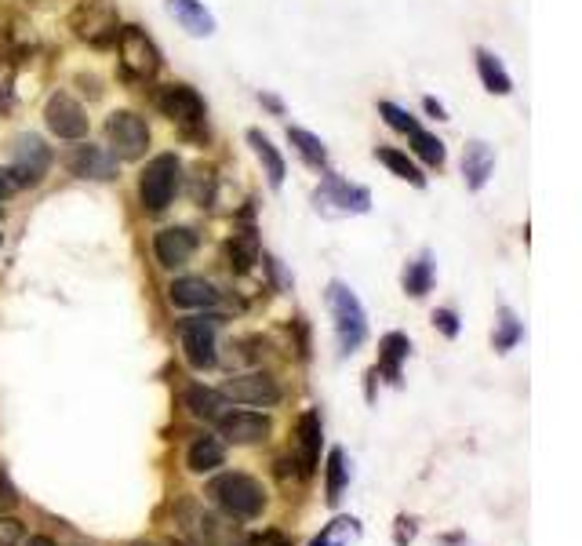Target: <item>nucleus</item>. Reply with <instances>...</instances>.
I'll use <instances>...</instances> for the list:
<instances>
[{
  "label": "nucleus",
  "instance_id": "473e14b6",
  "mask_svg": "<svg viewBox=\"0 0 582 546\" xmlns=\"http://www.w3.org/2000/svg\"><path fill=\"white\" fill-rule=\"evenodd\" d=\"M346 485H350V466H346V452H342V448H332V452H328V503L339 506Z\"/></svg>",
  "mask_w": 582,
  "mask_h": 546
},
{
  "label": "nucleus",
  "instance_id": "6e6552de",
  "mask_svg": "<svg viewBox=\"0 0 582 546\" xmlns=\"http://www.w3.org/2000/svg\"><path fill=\"white\" fill-rule=\"evenodd\" d=\"M106 150L117 157V161H139L150 150V124L142 121L139 113L131 110H113L106 117Z\"/></svg>",
  "mask_w": 582,
  "mask_h": 546
},
{
  "label": "nucleus",
  "instance_id": "ea45409f",
  "mask_svg": "<svg viewBox=\"0 0 582 546\" xmlns=\"http://www.w3.org/2000/svg\"><path fill=\"white\" fill-rule=\"evenodd\" d=\"M11 506H19V492H15V485L8 481V474L0 470V514H8Z\"/></svg>",
  "mask_w": 582,
  "mask_h": 546
},
{
  "label": "nucleus",
  "instance_id": "412c9836",
  "mask_svg": "<svg viewBox=\"0 0 582 546\" xmlns=\"http://www.w3.org/2000/svg\"><path fill=\"white\" fill-rule=\"evenodd\" d=\"M164 8L182 30L193 33V37H211L215 33V15L204 8L201 0H164Z\"/></svg>",
  "mask_w": 582,
  "mask_h": 546
},
{
  "label": "nucleus",
  "instance_id": "4be33fe9",
  "mask_svg": "<svg viewBox=\"0 0 582 546\" xmlns=\"http://www.w3.org/2000/svg\"><path fill=\"white\" fill-rule=\"evenodd\" d=\"M473 59H477V77H481L488 95H499V99L502 95H513V77L506 73V66H502V59L495 51L477 48L473 51Z\"/></svg>",
  "mask_w": 582,
  "mask_h": 546
},
{
  "label": "nucleus",
  "instance_id": "6ab92c4d",
  "mask_svg": "<svg viewBox=\"0 0 582 546\" xmlns=\"http://www.w3.org/2000/svg\"><path fill=\"white\" fill-rule=\"evenodd\" d=\"M412 354V339L404 332H386L379 343V364H375V372L379 379H386L390 386H401L404 379V361Z\"/></svg>",
  "mask_w": 582,
  "mask_h": 546
},
{
  "label": "nucleus",
  "instance_id": "7c9ffc66",
  "mask_svg": "<svg viewBox=\"0 0 582 546\" xmlns=\"http://www.w3.org/2000/svg\"><path fill=\"white\" fill-rule=\"evenodd\" d=\"M408 142H412V153L419 157L426 168H444V161H448V150H444V142L437 139L433 132H426V128H419V132L408 135Z\"/></svg>",
  "mask_w": 582,
  "mask_h": 546
},
{
  "label": "nucleus",
  "instance_id": "2eb2a0df",
  "mask_svg": "<svg viewBox=\"0 0 582 546\" xmlns=\"http://www.w3.org/2000/svg\"><path fill=\"white\" fill-rule=\"evenodd\" d=\"M197 244L201 241H197V233L190 226H164V230L153 233V259L164 270H182L193 259Z\"/></svg>",
  "mask_w": 582,
  "mask_h": 546
},
{
  "label": "nucleus",
  "instance_id": "2f4dec72",
  "mask_svg": "<svg viewBox=\"0 0 582 546\" xmlns=\"http://www.w3.org/2000/svg\"><path fill=\"white\" fill-rule=\"evenodd\" d=\"M215 190H219L215 168H211V164H197L190 175V197L201 204V208H211V204H215Z\"/></svg>",
  "mask_w": 582,
  "mask_h": 546
},
{
  "label": "nucleus",
  "instance_id": "9d476101",
  "mask_svg": "<svg viewBox=\"0 0 582 546\" xmlns=\"http://www.w3.org/2000/svg\"><path fill=\"white\" fill-rule=\"evenodd\" d=\"M222 317H211V314H193L179 324V339H182V350H186V361L197 368V372H208L219 364V346H215V328H219Z\"/></svg>",
  "mask_w": 582,
  "mask_h": 546
},
{
  "label": "nucleus",
  "instance_id": "a18cd8bd",
  "mask_svg": "<svg viewBox=\"0 0 582 546\" xmlns=\"http://www.w3.org/2000/svg\"><path fill=\"white\" fill-rule=\"evenodd\" d=\"M412 536H415V521L412 517H401V521H397V543L408 546L412 543Z\"/></svg>",
  "mask_w": 582,
  "mask_h": 546
},
{
  "label": "nucleus",
  "instance_id": "49530a36",
  "mask_svg": "<svg viewBox=\"0 0 582 546\" xmlns=\"http://www.w3.org/2000/svg\"><path fill=\"white\" fill-rule=\"evenodd\" d=\"M11 193H15V182H11L8 168H0V201H8Z\"/></svg>",
  "mask_w": 582,
  "mask_h": 546
},
{
  "label": "nucleus",
  "instance_id": "9b49d317",
  "mask_svg": "<svg viewBox=\"0 0 582 546\" xmlns=\"http://www.w3.org/2000/svg\"><path fill=\"white\" fill-rule=\"evenodd\" d=\"M44 124H48V132L62 142H84L88 135L91 121L84 106L73 99L70 91H55L48 102H44Z\"/></svg>",
  "mask_w": 582,
  "mask_h": 546
},
{
  "label": "nucleus",
  "instance_id": "72a5a7b5",
  "mask_svg": "<svg viewBox=\"0 0 582 546\" xmlns=\"http://www.w3.org/2000/svg\"><path fill=\"white\" fill-rule=\"evenodd\" d=\"M379 113H382V121L390 124L393 132H401V135H412V132H419V128H422L412 113L404 110V106H397V102H390V99L379 102Z\"/></svg>",
  "mask_w": 582,
  "mask_h": 546
},
{
  "label": "nucleus",
  "instance_id": "39448f33",
  "mask_svg": "<svg viewBox=\"0 0 582 546\" xmlns=\"http://www.w3.org/2000/svg\"><path fill=\"white\" fill-rule=\"evenodd\" d=\"M70 26L88 48H99V51L117 44V33H121L113 0H81L70 15Z\"/></svg>",
  "mask_w": 582,
  "mask_h": 546
},
{
  "label": "nucleus",
  "instance_id": "a19ab883",
  "mask_svg": "<svg viewBox=\"0 0 582 546\" xmlns=\"http://www.w3.org/2000/svg\"><path fill=\"white\" fill-rule=\"evenodd\" d=\"M291 332H295V343H299V357H310V332H306V321H302V317L291 321Z\"/></svg>",
  "mask_w": 582,
  "mask_h": 546
},
{
  "label": "nucleus",
  "instance_id": "5701e85b",
  "mask_svg": "<svg viewBox=\"0 0 582 546\" xmlns=\"http://www.w3.org/2000/svg\"><path fill=\"white\" fill-rule=\"evenodd\" d=\"M248 146L255 150V157H259L262 172H266V182H270V190H281L284 186V157H281V150L270 142V135L259 132V128H248Z\"/></svg>",
  "mask_w": 582,
  "mask_h": 546
},
{
  "label": "nucleus",
  "instance_id": "a878e982",
  "mask_svg": "<svg viewBox=\"0 0 582 546\" xmlns=\"http://www.w3.org/2000/svg\"><path fill=\"white\" fill-rule=\"evenodd\" d=\"M433 281H437V263H433V255L430 252H422L415 255L412 263L404 266V292L412 295V299H422V295H430L433 292Z\"/></svg>",
  "mask_w": 582,
  "mask_h": 546
},
{
  "label": "nucleus",
  "instance_id": "f8f14e48",
  "mask_svg": "<svg viewBox=\"0 0 582 546\" xmlns=\"http://www.w3.org/2000/svg\"><path fill=\"white\" fill-rule=\"evenodd\" d=\"M219 394L226 397V401H237V405L270 408V405H281L284 390L270 372H244V375L226 379Z\"/></svg>",
  "mask_w": 582,
  "mask_h": 546
},
{
  "label": "nucleus",
  "instance_id": "ddd939ff",
  "mask_svg": "<svg viewBox=\"0 0 582 546\" xmlns=\"http://www.w3.org/2000/svg\"><path fill=\"white\" fill-rule=\"evenodd\" d=\"M321 448H324V426H321V415L313 412H302L299 423H295V463H299V474L302 481H310L317 474V466H321Z\"/></svg>",
  "mask_w": 582,
  "mask_h": 546
},
{
  "label": "nucleus",
  "instance_id": "c03bdc74",
  "mask_svg": "<svg viewBox=\"0 0 582 546\" xmlns=\"http://www.w3.org/2000/svg\"><path fill=\"white\" fill-rule=\"evenodd\" d=\"M259 102H262V106H266L270 113H277V117H284V113H288V106H284V102L277 99V95H270V91H259Z\"/></svg>",
  "mask_w": 582,
  "mask_h": 546
},
{
  "label": "nucleus",
  "instance_id": "f257e3e1",
  "mask_svg": "<svg viewBox=\"0 0 582 546\" xmlns=\"http://www.w3.org/2000/svg\"><path fill=\"white\" fill-rule=\"evenodd\" d=\"M208 496L211 503L219 506L222 514L237 517V521H251V517H262L266 510V488L262 481H255L251 474H219L208 481Z\"/></svg>",
  "mask_w": 582,
  "mask_h": 546
},
{
  "label": "nucleus",
  "instance_id": "1a4fd4ad",
  "mask_svg": "<svg viewBox=\"0 0 582 546\" xmlns=\"http://www.w3.org/2000/svg\"><path fill=\"white\" fill-rule=\"evenodd\" d=\"M117 51H121V66L135 81H157L161 73V51L153 37L142 26H121L117 33Z\"/></svg>",
  "mask_w": 582,
  "mask_h": 546
},
{
  "label": "nucleus",
  "instance_id": "bb28decb",
  "mask_svg": "<svg viewBox=\"0 0 582 546\" xmlns=\"http://www.w3.org/2000/svg\"><path fill=\"white\" fill-rule=\"evenodd\" d=\"M182 405H186V412L190 415H197V419H219L222 408H226V397L204 383H193V386H186Z\"/></svg>",
  "mask_w": 582,
  "mask_h": 546
},
{
  "label": "nucleus",
  "instance_id": "423d86ee",
  "mask_svg": "<svg viewBox=\"0 0 582 546\" xmlns=\"http://www.w3.org/2000/svg\"><path fill=\"white\" fill-rule=\"evenodd\" d=\"M51 168V146L33 132H22L19 139L11 142V161L8 175L15 182V190H33L37 182L48 175Z\"/></svg>",
  "mask_w": 582,
  "mask_h": 546
},
{
  "label": "nucleus",
  "instance_id": "e433bc0d",
  "mask_svg": "<svg viewBox=\"0 0 582 546\" xmlns=\"http://www.w3.org/2000/svg\"><path fill=\"white\" fill-rule=\"evenodd\" d=\"M273 477H277V481H302L295 455H277V459H273Z\"/></svg>",
  "mask_w": 582,
  "mask_h": 546
},
{
  "label": "nucleus",
  "instance_id": "a211bd4d",
  "mask_svg": "<svg viewBox=\"0 0 582 546\" xmlns=\"http://www.w3.org/2000/svg\"><path fill=\"white\" fill-rule=\"evenodd\" d=\"M495 172V150L484 139H470L462 150V182L470 193H481Z\"/></svg>",
  "mask_w": 582,
  "mask_h": 546
},
{
  "label": "nucleus",
  "instance_id": "393cba45",
  "mask_svg": "<svg viewBox=\"0 0 582 546\" xmlns=\"http://www.w3.org/2000/svg\"><path fill=\"white\" fill-rule=\"evenodd\" d=\"M375 161L382 164V168H390L397 179H404L408 186H415V190H422L426 186V175H422V168L415 164V157H408L404 150H397V146H375Z\"/></svg>",
  "mask_w": 582,
  "mask_h": 546
},
{
  "label": "nucleus",
  "instance_id": "79ce46f5",
  "mask_svg": "<svg viewBox=\"0 0 582 546\" xmlns=\"http://www.w3.org/2000/svg\"><path fill=\"white\" fill-rule=\"evenodd\" d=\"M266 263H270L273 281L281 284V292H288V288H291V273H288V270H284V266H281V259H266Z\"/></svg>",
  "mask_w": 582,
  "mask_h": 546
},
{
  "label": "nucleus",
  "instance_id": "f03ea898",
  "mask_svg": "<svg viewBox=\"0 0 582 546\" xmlns=\"http://www.w3.org/2000/svg\"><path fill=\"white\" fill-rule=\"evenodd\" d=\"M179 186H182V164L175 153H161V157H153L139 175V204L142 212L150 215H161L171 208V201L179 197Z\"/></svg>",
  "mask_w": 582,
  "mask_h": 546
},
{
  "label": "nucleus",
  "instance_id": "58836bf2",
  "mask_svg": "<svg viewBox=\"0 0 582 546\" xmlns=\"http://www.w3.org/2000/svg\"><path fill=\"white\" fill-rule=\"evenodd\" d=\"M244 546H291L288 536H281L277 528H270V532H259V536H248L244 539Z\"/></svg>",
  "mask_w": 582,
  "mask_h": 546
},
{
  "label": "nucleus",
  "instance_id": "0eeeda50",
  "mask_svg": "<svg viewBox=\"0 0 582 546\" xmlns=\"http://www.w3.org/2000/svg\"><path fill=\"white\" fill-rule=\"evenodd\" d=\"M157 110H161L168 121L179 124L186 139H193V132H201L204 117H208V106H204L201 91L190 88V84H179V81L164 84V88L157 91Z\"/></svg>",
  "mask_w": 582,
  "mask_h": 546
},
{
  "label": "nucleus",
  "instance_id": "3c124183",
  "mask_svg": "<svg viewBox=\"0 0 582 546\" xmlns=\"http://www.w3.org/2000/svg\"><path fill=\"white\" fill-rule=\"evenodd\" d=\"M0 244H4V237H0Z\"/></svg>",
  "mask_w": 582,
  "mask_h": 546
},
{
  "label": "nucleus",
  "instance_id": "7ed1b4c3",
  "mask_svg": "<svg viewBox=\"0 0 582 546\" xmlns=\"http://www.w3.org/2000/svg\"><path fill=\"white\" fill-rule=\"evenodd\" d=\"M328 306L335 317V335H339V354L350 357L357 354L368 339V314H364L361 299L350 292V284L332 281L328 284Z\"/></svg>",
  "mask_w": 582,
  "mask_h": 546
},
{
  "label": "nucleus",
  "instance_id": "b1692460",
  "mask_svg": "<svg viewBox=\"0 0 582 546\" xmlns=\"http://www.w3.org/2000/svg\"><path fill=\"white\" fill-rule=\"evenodd\" d=\"M226 463V448H222L219 437L211 434H197L186 448V466H190L193 474H211V470H219Z\"/></svg>",
  "mask_w": 582,
  "mask_h": 546
},
{
  "label": "nucleus",
  "instance_id": "dca6fc26",
  "mask_svg": "<svg viewBox=\"0 0 582 546\" xmlns=\"http://www.w3.org/2000/svg\"><path fill=\"white\" fill-rule=\"evenodd\" d=\"M215 423H219V434L233 445H262L273 434L270 415L262 412H222Z\"/></svg>",
  "mask_w": 582,
  "mask_h": 546
},
{
  "label": "nucleus",
  "instance_id": "f3484780",
  "mask_svg": "<svg viewBox=\"0 0 582 546\" xmlns=\"http://www.w3.org/2000/svg\"><path fill=\"white\" fill-rule=\"evenodd\" d=\"M168 299L171 306H179V310H211V306L222 303L219 288L211 281H204V277H179V281H171L168 288Z\"/></svg>",
  "mask_w": 582,
  "mask_h": 546
},
{
  "label": "nucleus",
  "instance_id": "f704fd0d",
  "mask_svg": "<svg viewBox=\"0 0 582 546\" xmlns=\"http://www.w3.org/2000/svg\"><path fill=\"white\" fill-rule=\"evenodd\" d=\"M26 539H30V532L19 517L0 514V546H26Z\"/></svg>",
  "mask_w": 582,
  "mask_h": 546
},
{
  "label": "nucleus",
  "instance_id": "4c0bfd02",
  "mask_svg": "<svg viewBox=\"0 0 582 546\" xmlns=\"http://www.w3.org/2000/svg\"><path fill=\"white\" fill-rule=\"evenodd\" d=\"M8 113H11V66L0 55V117H8Z\"/></svg>",
  "mask_w": 582,
  "mask_h": 546
},
{
  "label": "nucleus",
  "instance_id": "37998d69",
  "mask_svg": "<svg viewBox=\"0 0 582 546\" xmlns=\"http://www.w3.org/2000/svg\"><path fill=\"white\" fill-rule=\"evenodd\" d=\"M422 110L430 113L433 121H448V110H444V102H437L433 95H426V99H422Z\"/></svg>",
  "mask_w": 582,
  "mask_h": 546
},
{
  "label": "nucleus",
  "instance_id": "20e7f679",
  "mask_svg": "<svg viewBox=\"0 0 582 546\" xmlns=\"http://www.w3.org/2000/svg\"><path fill=\"white\" fill-rule=\"evenodd\" d=\"M313 208L324 215V219H346V215H364L372 212V190L368 186H357L346 175L328 172L321 179V186L313 190Z\"/></svg>",
  "mask_w": 582,
  "mask_h": 546
},
{
  "label": "nucleus",
  "instance_id": "c85d7f7f",
  "mask_svg": "<svg viewBox=\"0 0 582 546\" xmlns=\"http://www.w3.org/2000/svg\"><path fill=\"white\" fill-rule=\"evenodd\" d=\"M524 339V321L513 314L510 306H502L499 310V321H495V335H492V346L499 354H510L517 350V343Z\"/></svg>",
  "mask_w": 582,
  "mask_h": 546
},
{
  "label": "nucleus",
  "instance_id": "aec40b11",
  "mask_svg": "<svg viewBox=\"0 0 582 546\" xmlns=\"http://www.w3.org/2000/svg\"><path fill=\"white\" fill-rule=\"evenodd\" d=\"M222 252H226V263H230L233 273H251L262 255L259 230H255V226H237V230L226 237Z\"/></svg>",
  "mask_w": 582,
  "mask_h": 546
},
{
  "label": "nucleus",
  "instance_id": "c9c22d12",
  "mask_svg": "<svg viewBox=\"0 0 582 546\" xmlns=\"http://www.w3.org/2000/svg\"><path fill=\"white\" fill-rule=\"evenodd\" d=\"M433 328L444 335V339H459L462 332V321L455 310H448V306H441V310H433Z\"/></svg>",
  "mask_w": 582,
  "mask_h": 546
},
{
  "label": "nucleus",
  "instance_id": "cd10ccee",
  "mask_svg": "<svg viewBox=\"0 0 582 546\" xmlns=\"http://www.w3.org/2000/svg\"><path fill=\"white\" fill-rule=\"evenodd\" d=\"M288 142L295 146L302 164H310V168H317V172L328 168V146H324L313 132H306V128H288Z\"/></svg>",
  "mask_w": 582,
  "mask_h": 546
},
{
  "label": "nucleus",
  "instance_id": "de8ad7c7",
  "mask_svg": "<svg viewBox=\"0 0 582 546\" xmlns=\"http://www.w3.org/2000/svg\"><path fill=\"white\" fill-rule=\"evenodd\" d=\"M164 546H204L201 539H193V536H168L164 539Z\"/></svg>",
  "mask_w": 582,
  "mask_h": 546
},
{
  "label": "nucleus",
  "instance_id": "09e8293b",
  "mask_svg": "<svg viewBox=\"0 0 582 546\" xmlns=\"http://www.w3.org/2000/svg\"><path fill=\"white\" fill-rule=\"evenodd\" d=\"M26 546H59L51 536H30L26 539Z\"/></svg>",
  "mask_w": 582,
  "mask_h": 546
},
{
  "label": "nucleus",
  "instance_id": "c756f323",
  "mask_svg": "<svg viewBox=\"0 0 582 546\" xmlns=\"http://www.w3.org/2000/svg\"><path fill=\"white\" fill-rule=\"evenodd\" d=\"M357 539H361V521L357 517H335L332 525H324V532L310 546H353Z\"/></svg>",
  "mask_w": 582,
  "mask_h": 546
},
{
  "label": "nucleus",
  "instance_id": "4468645a",
  "mask_svg": "<svg viewBox=\"0 0 582 546\" xmlns=\"http://www.w3.org/2000/svg\"><path fill=\"white\" fill-rule=\"evenodd\" d=\"M66 168L70 175H81V179H95V182H113L117 172H121V161L113 157L106 146H95V142H81L66 153Z\"/></svg>",
  "mask_w": 582,
  "mask_h": 546
},
{
  "label": "nucleus",
  "instance_id": "8fccbe9b",
  "mask_svg": "<svg viewBox=\"0 0 582 546\" xmlns=\"http://www.w3.org/2000/svg\"><path fill=\"white\" fill-rule=\"evenodd\" d=\"M131 546H153V543H146V539H139V543H131Z\"/></svg>",
  "mask_w": 582,
  "mask_h": 546
}]
</instances>
